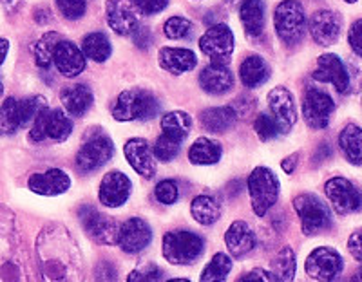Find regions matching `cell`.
<instances>
[{
	"label": "cell",
	"mask_w": 362,
	"mask_h": 282,
	"mask_svg": "<svg viewBox=\"0 0 362 282\" xmlns=\"http://www.w3.org/2000/svg\"><path fill=\"white\" fill-rule=\"evenodd\" d=\"M254 131L255 134L259 136V139H263V141H272V139L279 138V136L283 134L279 125L276 123V119L272 118L270 114H267V112H263V114H259L257 118H255Z\"/></svg>",
	"instance_id": "60d3db41"
},
{
	"label": "cell",
	"mask_w": 362,
	"mask_h": 282,
	"mask_svg": "<svg viewBox=\"0 0 362 282\" xmlns=\"http://www.w3.org/2000/svg\"><path fill=\"white\" fill-rule=\"evenodd\" d=\"M38 282H86V264L78 242L62 223H49L35 242Z\"/></svg>",
	"instance_id": "6da1fadb"
},
{
	"label": "cell",
	"mask_w": 362,
	"mask_h": 282,
	"mask_svg": "<svg viewBox=\"0 0 362 282\" xmlns=\"http://www.w3.org/2000/svg\"><path fill=\"white\" fill-rule=\"evenodd\" d=\"M190 129H192V118H190V114H187L183 111H170L161 118V131H163V136L174 139L177 143L185 141Z\"/></svg>",
	"instance_id": "d6a6232c"
},
{
	"label": "cell",
	"mask_w": 362,
	"mask_h": 282,
	"mask_svg": "<svg viewBox=\"0 0 362 282\" xmlns=\"http://www.w3.org/2000/svg\"><path fill=\"white\" fill-rule=\"evenodd\" d=\"M165 282H192V281H189V278L177 277V278H169V281H165Z\"/></svg>",
	"instance_id": "91938a15"
},
{
	"label": "cell",
	"mask_w": 362,
	"mask_h": 282,
	"mask_svg": "<svg viewBox=\"0 0 362 282\" xmlns=\"http://www.w3.org/2000/svg\"><path fill=\"white\" fill-rule=\"evenodd\" d=\"M277 37L286 45H296L303 40L306 29L305 8L297 0H283L274 13Z\"/></svg>",
	"instance_id": "52a82bcc"
},
{
	"label": "cell",
	"mask_w": 362,
	"mask_h": 282,
	"mask_svg": "<svg viewBox=\"0 0 362 282\" xmlns=\"http://www.w3.org/2000/svg\"><path fill=\"white\" fill-rule=\"evenodd\" d=\"M115 154V145L105 134H95L87 138L76 154V167L82 172H95L109 163Z\"/></svg>",
	"instance_id": "7c38bea8"
},
{
	"label": "cell",
	"mask_w": 362,
	"mask_h": 282,
	"mask_svg": "<svg viewBox=\"0 0 362 282\" xmlns=\"http://www.w3.org/2000/svg\"><path fill=\"white\" fill-rule=\"evenodd\" d=\"M165 261L174 266H190L205 252V241L202 235L190 230H173L163 235L161 242Z\"/></svg>",
	"instance_id": "3957f363"
},
{
	"label": "cell",
	"mask_w": 362,
	"mask_h": 282,
	"mask_svg": "<svg viewBox=\"0 0 362 282\" xmlns=\"http://www.w3.org/2000/svg\"><path fill=\"white\" fill-rule=\"evenodd\" d=\"M199 49L212 60V64H228L234 53V33L226 24H216L199 38Z\"/></svg>",
	"instance_id": "8fae6325"
},
{
	"label": "cell",
	"mask_w": 362,
	"mask_h": 282,
	"mask_svg": "<svg viewBox=\"0 0 362 282\" xmlns=\"http://www.w3.org/2000/svg\"><path fill=\"white\" fill-rule=\"evenodd\" d=\"M230 271L232 257L223 254V252H218L214 257L210 259L209 264L203 268L202 275H199V282H225Z\"/></svg>",
	"instance_id": "d590c367"
},
{
	"label": "cell",
	"mask_w": 362,
	"mask_h": 282,
	"mask_svg": "<svg viewBox=\"0 0 362 282\" xmlns=\"http://www.w3.org/2000/svg\"><path fill=\"white\" fill-rule=\"evenodd\" d=\"M9 53V40L8 38H0V66L4 64Z\"/></svg>",
	"instance_id": "9f6ffc18"
},
{
	"label": "cell",
	"mask_w": 362,
	"mask_h": 282,
	"mask_svg": "<svg viewBox=\"0 0 362 282\" xmlns=\"http://www.w3.org/2000/svg\"><path fill=\"white\" fill-rule=\"evenodd\" d=\"M223 148L216 139L210 138H198L189 148V160L194 165H202V167H209V165H216L221 160Z\"/></svg>",
	"instance_id": "1f68e13d"
},
{
	"label": "cell",
	"mask_w": 362,
	"mask_h": 282,
	"mask_svg": "<svg viewBox=\"0 0 362 282\" xmlns=\"http://www.w3.org/2000/svg\"><path fill=\"white\" fill-rule=\"evenodd\" d=\"M57 8L67 20H80L87 11V0H57Z\"/></svg>",
	"instance_id": "f6af8a7d"
},
{
	"label": "cell",
	"mask_w": 362,
	"mask_h": 282,
	"mask_svg": "<svg viewBox=\"0 0 362 282\" xmlns=\"http://www.w3.org/2000/svg\"><path fill=\"white\" fill-rule=\"evenodd\" d=\"M238 112L234 107H212V109H205L199 116L203 129L212 134H221V132L230 131L238 122Z\"/></svg>",
	"instance_id": "4316f807"
},
{
	"label": "cell",
	"mask_w": 362,
	"mask_h": 282,
	"mask_svg": "<svg viewBox=\"0 0 362 282\" xmlns=\"http://www.w3.org/2000/svg\"><path fill=\"white\" fill-rule=\"evenodd\" d=\"M239 18L248 38H259L264 31V2L263 0H245L239 6Z\"/></svg>",
	"instance_id": "83f0119b"
},
{
	"label": "cell",
	"mask_w": 362,
	"mask_h": 282,
	"mask_svg": "<svg viewBox=\"0 0 362 282\" xmlns=\"http://www.w3.org/2000/svg\"><path fill=\"white\" fill-rule=\"evenodd\" d=\"M348 252L355 261L362 262V228L355 230L348 239Z\"/></svg>",
	"instance_id": "816d5d0a"
},
{
	"label": "cell",
	"mask_w": 362,
	"mask_h": 282,
	"mask_svg": "<svg viewBox=\"0 0 362 282\" xmlns=\"http://www.w3.org/2000/svg\"><path fill=\"white\" fill-rule=\"evenodd\" d=\"M348 42L357 57L362 58V18L355 20L348 31Z\"/></svg>",
	"instance_id": "681fc988"
},
{
	"label": "cell",
	"mask_w": 362,
	"mask_h": 282,
	"mask_svg": "<svg viewBox=\"0 0 362 282\" xmlns=\"http://www.w3.org/2000/svg\"><path fill=\"white\" fill-rule=\"evenodd\" d=\"M28 259L17 217L0 205V282H31Z\"/></svg>",
	"instance_id": "7a4b0ae2"
},
{
	"label": "cell",
	"mask_w": 362,
	"mask_h": 282,
	"mask_svg": "<svg viewBox=\"0 0 362 282\" xmlns=\"http://www.w3.org/2000/svg\"><path fill=\"white\" fill-rule=\"evenodd\" d=\"M160 66L173 74H183L198 66V57L183 47H163L160 51Z\"/></svg>",
	"instance_id": "484cf974"
},
{
	"label": "cell",
	"mask_w": 362,
	"mask_h": 282,
	"mask_svg": "<svg viewBox=\"0 0 362 282\" xmlns=\"http://www.w3.org/2000/svg\"><path fill=\"white\" fill-rule=\"evenodd\" d=\"M165 37L170 40H181L187 38L192 33V22L185 17H170L169 20L163 24Z\"/></svg>",
	"instance_id": "b9f144b4"
},
{
	"label": "cell",
	"mask_w": 362,
	"mask_h": 282,
	"mask_svg": "<svg viewBox=\"0 0 362 282\" xmlns=\"http://www.w3.org/2000/svg\"><path fill=\"white\" fill-rule=\"evenodd\" d=\"M4 96V83H2V80H0V98Z\"/></svg>",
	"instance_id": "94428289"
},
{
	"label": "cell",
	"mask_w": 362,
	"mask_h": 282,
	"mask_svg": "<svg viewBox=\"0 0 362 282\" xmlns=\"http://www.w3.org/2000/svg\"><path fill=\"white\" fill-rule=\"evenodd\" d=\"M180 145L181 143H177V141H174V139L161 134L160 138L156 139V143H154L153 147L154 158L160 161H165V163H167V161H173L174 158L180 154Z\"/></svg>",
	"instance_id": "7bdbcfd3"
},
{
	"label": "cell",
	"mask_w": 362,
	"mask_h": 282,
	"mask_svg": "<svg viewBox=\"0 0 362 282\" xmlns=\"http://www.w3.org/2000/svg\"><path fill=\"white\" fill-rule=\"evenodd\" d=\"M45 138L53 141H66L73 134V122L69 116L60 109H47L45 111Z\"/></svg>",
	"instance_id": "836d02e7"
},
{
	"label": "cell",
	"mask_w": 362,
	"mask_h": 282,
	"mask_svg": "<svg viewBox=\"0 0 362 282\" xmlns=\"http://www.w3.org/2000/svg\"><path fill=\"white\" fill-rule=\"evenodd\" d=\"M325 194L339 216H351L362 210V192L346 177L337 176L326 181Z\"/></svg>",
	"instance_id": "9c48e42d"
},
{
	"label": "cell",
	"mask_w": 362,
	"mask_h": 282,
	"mask_svg": "<svg viewBox=\"0 0 362 282\" xmlns=\"http://www.w3.org/2000/svg\"><path fill=\"white\" fill-rule=\"evenodd\" d=\"M21 127V118H18V100L6 98L0 105V136H13Z\"/></svg>",
	"instance_id": "f35d334b"
},
{
	"label": "cell",
	"mask_w": 362,
	"mask_h": 282,
	"mask_svg": "<svg viewBox=\"0 0 362 282\" xmlns=\"http://www.w3.org/2000/svg\"><path fill=\"white\" fill-rule=\"evenodd\" d=\"M82 53L83 57H87L89 60L102 64V61L107 60L112 53L111 40L107 38V35L100 33V31L86 35L82 40Z\"/></svg>",
	"instance_id": "e575fe53"
},
{
	"label": "cell",
	"mask_w": 362,
	"mask_h": 282,
	"mask_svg": "<svg viewBox=\"0 0 362 282\" xmlns=\"http://www.w3.org/2000/svg\"><path fill=\"white\" fill-rule=\"evenodd\" d=\"M154 196H156L158 203L170 206L180 199V188L174 180H163L154 188Z\"/></svg>",
	"instance_id": "ee69618b"
},
{
	"label": "cell",
	"mask_w": 362,
	"mask_h": 282,
	"mask_svg": "<svg viewBox=\"0 0 362 282\" xmlns=\"http://www.w3.org/2000/svg\"><path fill=\"white\" fill-rule=\"evenodd\" d=\"M124 154L127 163L138 176L145 180H153L156 176V163H154L153 147L144 138H131L125 143Z\"/></svg>",
	"instance_id": "ffe728a7"
},
{
	"label": "cell",
	"mask_w": 362,
	"mask_h": 282,
	"mask_svg": "<svg viewBox=\"0 0 362 282\" xmlns=\"http://www.w3.org/2000/svg\"><path fill=\"white\" fill-rule=\"evenodd\" d=\"M199 87L205 93L219 96L234 87V74L225 64H210L199 73Z\"/></svg>",
	"instance_id": "cb8c5ba5"
},
{
	"label": "cell",
	"mask_w": 362,
	"mask_h": 282,
	"mask_svg": "<svg viewBox=\"0 0 362 282\" xmlns=\"http://www.w3.org/2000/svg\"><path fill=\"white\" fill-rule=\"evenodd\" d=\"M308 28L315 44L329 47L341 37L342 17L334 9H319L310 18Z\"/></svg>",
	"instance_id": "9a60e30c"
},
{
	"label": "cell",
	"mask_w": 362,
	"mask_h": 282,
	"mask_svg": "<svg viewBox=\"0 0 362 282\" xmlns=\"http://www.w3.org/2000/svg\"><path fill=\"white\" fill-rule=\"evenodd\" d=\"M245 0H226V4L230 6V8H239V6L243 4Z\"/></svg>",
	"instance_id": "6f0895ef"
},
{
	"label": "cell",
	"mask_w": 362,
	"mask_h": 282,
	"mask_svg": "<svg viewBox=\"0 0 362 282\" xmlns=\"http://www.w3.org/2000/svg\"><path fill=\"white\" fill-rule=\"evenodd\" d=\"M190 213H192L194 221L203 226H210L219 221L221 217V203L214 196H196L190 203Z\"/></svg>",
	"instance_id": "f546056e"
},
{
	"label": "cell",
	"mask_w": 362,
	"mask_h": 282,
	"mask_svg": "<svg viewBox=\"0 0 362 282\" xmlns=\"http://www.w3.org/2000/svg\"><path fill=\"white\" fill-rule=\"evenodd\" d=\"M153 228L145 219L141 217H131L124 225L119 226L118 232V242L116 245L122 248V252L129 255H136L148 248V245L153 242Z\"/></svg>",
	"instance_id": "5bb4252c"
},
{
	"label": "cell",
	"mask_w": 362,
	"mask_h": 282,
	"mask_svg": "<svg viewBox=\"0 0 362 282\" xmlns=\"http://www.w3.org/2000/svg\"><path fill=\"white\" fill-rule=\"evenodd\" d=\"M62 40V37L54 31L51 33H45L44 37L38 38L33 45V57H35V64H37L40 69H49L51 64H53V54H54V47H57L58 42Z\"/></svg>",
	"instance_id": "8d00e7d4"
},
{
	"label": "cell",
	"mask_w": 362,
	"mask_h": 282,
	"mask_svg": "<svg viewBox=\"0 0 362 282\" xmlns=\"http://www.w3.org/2000/svg\"><path fill=\"white\" fill-rule=\"evenodd\" d=\"M268 109L283 134L292 131V127L297 123V107L293 94L286 87H274L268 93Z\"/></svg>",
	"instance_id": "2e32d148"
},
{
	"label": "cell",
	"mask_w": 362,
	"mask_h": 282,
	"mask_svg": "<svg viewBox=\"0 0 362 282\" xmlns=\"http://www.w3.org/2000/svg\"><path fill=\"white\" fill-rule=\"evenodd\" d=\"M60 102H62L67 114L80 118L93 107L95 94L86 83H74V86L64 87L62 93H60Z\"/></svg>",
	"instance_id": "d4e9b609"
},
{
	"label": "cell",
	"mask_w": 362,
	"mask_h": 282,
	"mask_svg": "<svg viewBox=\"0 0 362 282\" xmlns=\"http://www.w3.org/2000/svg\"><path fill=\"white\" fill-rule=\"evenodd\" d=\"M132 38H134V44L144 51L148 49L151 44H153V35H151L148 28H145V25H140V28L136 29L134 33H132Z\"/></svg>",
	"instance_id": "f5cc1de1"
},
{
	"label": "cell",
	"mask_w": 362,
	"mask_h": 282,
	"mask_svg": "<svg viewBox=\"0 0 362 282\" xmlns=\"http://www.w3.org/2000/svg\"><path fill=\"white\" fill-rule=\"evenodd\" d=\"M339 147L351 165H362V129L348 123L339 134Z\"/></svg>",
	"instance_id": "4dcf8cb0"
},
{
	"label": "cell",
	"mask_w": 362,
	"mask_h": 282,
	"mask_svg": "<svg viewBox=\"0 0 362 282\" xmlns=\"http://www.w3.org/2000/svg\"><path fill=\"white\" fill-rule=\"evenodd\" d=\"M335 111V102L328 93L319 89H306L303 98V116L305 122L315 131H321L329 125V118Z\"/></svg>",
	"instance_id": "4fadbf2b"
},
{
	"label": "cell",
	"mask_w": 362,
	"mask_h": 282,
	"mask_svg": "<svg viewBox=\"0 0 362 282\" xmlns=\"http://www.w3.org/2000/svg\"><path fill=\"white\" fill-rule=\"evenodd\" d=\"M225 245L234 259H245L257 245L254 230L247 221H234L225 233Z\"/></svg>",
	"instance_id": "603a6c76"
},
{
	"label": "cell",
	"mask_w": 362,
	"mask_h": 282,
	"mask_svg": "<svg viewBox=\"0 0 362 282\" xmlns=\"http://www.w3.org/2000/svg\"><path fill=\"white\" fill-rule=\"evenodd\" d=\"M161 277H163V271L156 264H145L141 268H134L127 275L125 282H160Z\"/></svg>",
	"instance_id": "bcb514c9"
},
{
	"label": "cell",
	"mask_w": 362,
	"mask_h": 282,
	"mask_svg": "<svg viewBox=\"0 0 362 282\" xmlns=\"http://www.w3.org/2000/svg\"><path fill=\"white\" fill-rule=\"evenodd\" d=\"M95 282H118V268L112 261L102 259L95 266Z\"/></svg>",
	"instance_id": "7dc6e473"
},
{
	"label": "cell",
	"mask_w": 362,
	"mask_h": 282,
	"mask_svg": "<svg viewBox=\"0 0 362 282\" xmlns=\"http://www.w3.org/2000/svg\"><path fill=\"white\" fill-rule=\"evenodd\" d=\"M344 2H348V4H355L357 0H344Z\"/></svg>",
	"instance_id": "6125c7cd"
},
{
	"label": "cell",
	"mask_w": 362,
	"mask_h": 282,
	"mask_svg": "<svg viewBox=\"0 0 362 282\" xmlns=\"http://www.w3.org/2000/svg\"><path fill=\"white\" fill-rule=\"evenodd\" d=\"M317 82L332 83L341 94L350 90V73L346 69L344 61L334 53H325L317 58V69L312 74Z\"/></svg>",
	"instance_id": "e0dca14e"
},
{
	"label": "cell",
	"mask_w": 362,
	"mask_h": 282,
	"mask_svg": "<svg viewBox=\"0 0 362 282\" xmlns=\"http://www.w3.org/2000/svg\"><path fill=\"white\" fill-rule=\"evenodd\" d=\"M238 282H277V278L272 271L263 270V268H255V270L241 275V277L238 278Z\"/></svg>",
	"instance_id": "f907efd6"
},
{
	"label": "cell",
	"mask_w": 362,
	"mask_h": 282,
	"mask_svg": "<svg viewBox=\"0 0 362 282\" xmlns=\"http://www.w3.org/2000/svg\"><path fill=\"white\" fill-rule=\"evenodd\" d=\"M252 210L257 217H264L279 199V180L270 168L257 167L247 181Z\"/></svg>",
	"instance_id": "8992f818"
},
{
	"label": "cell",
	"mask_w": 362,
	"mask_h": 282,
	"mask_svg": "<svg viewBox=\"0 0 362 282\" xmlns=\"http://www.w3.org/2000/svg\"><path fill=\"white\" fill-rule=\"evenodd\" d=\"M348 282H362V266H361V270H358Z\"/></svg>",
	"instance_id": "680465c9"
},
{
	"label": "cell",
	"mask_w": 362,
	"mask_h": 282,
	"mask_svg": "<svg viewBox=\"0 0 362 282\" xmlns=\"http://www.w3.org/2000/svg\"><path fill=\"white\" fill-rule=\"evenodd\" d=\"M105 18H107L109 28L122 37H131L136 29L140 28V20L131 0H107Z\"/></svg>",
	"instance_id": "d6986e66"
},
{
	"label": "cell",
	"mask_w": 362,
	"mask_h": 282,
	"mask_svg": "<svg viewBox=\"0 0 362 282\" xmlns=\"http://www.w3.org/2000/svg\"><path fill=\"white\" fill-rule=\"evenodd\" d=\"M160 102L153 93L145 89H129L119 94L112 107V118L116 122H145L158 114Z\"/></svg>",
	"instance_id": "277c9868"
},
{
	"label": "cell",
	"mask_w": 362,
	"mask_h": 282,
	"mask_svg": "<svg viewBox=\"0 0 362 282\" xmlns=\"http://www.w3.org/2000/svg\"><path fill=\"white\" fill-rule=\"evenodd\" d=\"M132 192V183L124 172L112 170L105 174L98 188V199L107 208H119L129 201Z\"/></svg>",
	"instance_id": "ac0fdd59"
},
{
	"label": "cell",
	"mask_w": 362,
	"mask_h": 282,
	"mask_svg": "<svg viewBox=\"0 0 362 282\" xmlns=\"http://www.w3.org/2000/svg\"><path fill=\"white\" fill-rule=\"evenodd\" d=\"M297 271L296 254L290 246H284L279 249V254L274 259V270L272 274L276 275L277 282H293Z\"/></svg>",
	"instance_id": "74e56055"
},
{
	"label": "cell",
	"mask_w": 362,
	"mask_h": 282,
	"mask_svg": "<svg viewBox=\"0 0 362 282\" xmlns=\"http://www.w3.org/2000/svg\"><path fill=\"white\" fill-rule=\"evenodd\" d=\"M328 158H332V147H329V143H321L319 148H317L315 155H313V161L322 163V161H326Z\"/></svg>",
	"instance_id": "db71d44e"
},
{
	"label": "cell",
	"mask_w": 362,
	"mask_h": 282,
	"mask_svg": "<svg viewBox=\"0 0 362 282\" xmlns=\"http://www.w3.org/2000/svg\"><path fill=\"white\" fill-rule=\"evenodd\" d=\"M47 109V102L44 96H29V98L18 100V118H21V127L33 125L35 119Z\"/></svg>",
	"instance_id": "ab89813d"
},
{
	"label": "cell",
	"mask_w": 362,
	"mask_h": 282,
	"mask_svg": "<svg viewBox=\"0 0 362 282\" xmlns=\"http://www.w3.org/2000/svg\"><path fill=\"white\" fill-rule=\"evenodd\" d=\"M78 219L82 228L90 239L98 245L111 246L118 242L119 226L112 217L105 216L95 206L83 205L78 208Z\"/></svg>",
	"instance_id": "ba28073f"
},
{
	"label": "cell",
	"mask_w": 362,
	"mask_h": 282,
	"mask_svg": "<svg viewBox=\"0 0 362 282\" xmlns=\"http://www.w3.org/2000/svg\"><path fill=\"white\" fill-rule=\"evenodd\" d=\"M141 15H156L169 6V0H131Z\"/></svg>",
	"instance_id": "c3c4849f"
},
{
	"label": "cell",
	"mask_w": 362,
	"mask_h": 282,
	"mask_svg": "<svg viewBox=\"0 0 362 282\" xmlns=\"http://www.w3.org/2000/svg\"><path fill=\"white\" fill-rule=\"evenodd\" d=\"M239 78L241 83L248 89H255L261 87L268 78H270V67H268L267 60L259 54H250L245 58L239 66Z\"/></svg>",
	"instance_id": "f1b7e54d"
},
{
	"label": "cell",
	"mask_w": 362,
	"mask_h": 282,
	"mask_svg": "<svg viewBox=\"0 0 362 282\" xmlns=\"http://www.w3.org/2000/svg\"><path fill=\"white\" fill-rule=\"evenodd\" d=\"M305 270L315 281L334 282L344 270V259L335 248L319 246L306 257Z\"/></svg>",
	"instance_id": "30bf717a"
},
{
	"label": "cell",
	"mask_w": 362,
	"mask_h": 282,
	"mask_svg": "<svg viewBox=\"0 0 362 282\" xmlns=\"http://www.w3.org/2000/svg\"><path fill=\"white\" fill-rule=\"evenodd\" d=\"M53 64L58 73L67 78H74L86 71V57L78 45L71 40H60L54 47Z\"/></svg>",
	"instance_id": "44dd1931"
},
{
	"label": "cell",
	"mask_w": 362,
	"mask_h": 282,
	"mask_svg": "<svg viewBox=\"0 0 362 282\" xmlns=\"http://www.w3.org/2000/svg\"><path fill=\"white\" fill-rule=\"evenodd\" d=\"M293 208L300 219V230L308 237L332 228V223H334L332 210L315 194H299L293 199Z\"/></svg>",
	"instance_id": "5b68a950"
},
{
	"label": "cell",
	"mask_w": 362,
	"mask_h": 282,
	"mask_svg": "<svg viewBox=\"0 0 362 282\" xmlns=\"http://www.w3.org/2000/svg\"><path fill=\"white\" fill-rule=\"evenodd\" d=\"M28 187L38 196H62L71 188V177L60 168H49L29 177Z\"/></svg>",
	"instance_id": "7402d4cb"
},
{
	"label": "cell",
	"mask_w": 362,
	"mask_h": 282,
	"mask_svg": "<svg viewBox=\"0 0 362 282\" xmlns=\"http://www.w3.org/2000/svg\"><path fill=\"white\" fill-rule=\"evenodd\" d=\"M297 161H299V154H292L288 155V158H284L281 167H283V170L286 172V174H293V170H296L297 167Z\"/></svg>",
	"instance_id": "11a10c76"
}]
</instances>
